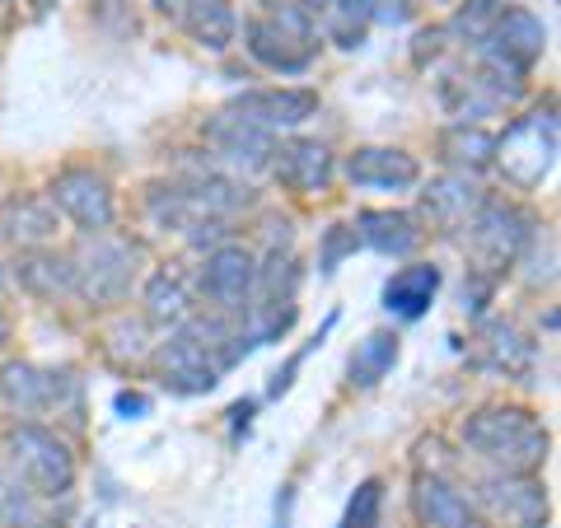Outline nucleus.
Wrapping results in <instances>:
<instances>
[{
    "label": "nucleus",
    "instance_id": "obj_1",
    "mask_svg": "<svg viewBox=\"0 0 561 528\" xmlns=\"http://www.w3.org/2000/svg\"><path fill=\"white\" fill-rule=\"evenodd\" d=\"M239 351L243 337L220 319H183L179 332L160 346V375L173 393H210L239 360Z\"/></svg>",
    "mask_w": 561,
    "mask_h": 528
},
{
    "label": "nucleus",
    "instance_id": "obj_2",
    "mask_svg": "<svg viewBox=\"0 0 561 528\" xmlns=\"http://www.w3.org/2000/svg\"><path fill=\"white\" fill-rule=\"evenodd\" d=\"M463 445L496 468V472H519L534 478V468L548 459V431L529 408H482L463 421Z\"/></svg>",
    "mask_w": 561,
    "mask_h": 528
},
{
    "label": "nucleus",
    "instance_id": "obj_3",
    "mask_svg": "<svg viewBox=\"0 0 561 528\" xmlns=\"http://www.w3.org/2000/svg\"><path fill=\"white\" fill-rule=\"evenodd\" d=\"M243 47L257 66L276 76H305L319 57V28L295 0H262L243 24Z\"/></svg>",
    "mask_w": 561,
    "mask_h": 528
},
{
    "label": "nucleus",
    "instance_id": "obj_4",
    "mask_svg": "<svg viewBox=\"0 0 561 528\" xmlns=\"http://www.w3.org/2000/svg\"><path fill=\"white\" fill-rule=\"evenodd\" d=\"M542 51H548V28H542L538 14L524 5H505L482 38V76L496 80L505 99L515 103L524 90V76L542 61Z\"/></svg>",
    "mask_w": 561,
    "mask_h": 528
},
{
    "label": "nucleus",
    "instance_id": "obj_5",
    "mask_svg": "<svg viewBox=\"0 0 561 528\" xmlns=\"http://www.w3.org/2000/svg\"><path fill=\"white\" fill-rule=\"evenodd\" d=\"M5 463H10V478L33 501H57L76 486V454H70V445L47 426H33V421H20L5 435Z\"/></svg>",
    "mask_w": 561,
    "mask_h": 528
},
{
    "label": "nucleus",
    "instance_id": "obj_6",
    "mask_svg": "<svg viewBox=\"0 0 561 528\" xmlns=\"http://www.w3.org/2000/svg\"><path fill=\"white\" fill-rule=\"evenodd\" d=\"M501 173L511 179L519 192H534L552 179L557 169V108H534L529 117H519L505 127V136H496V160Z\"/></svg>",
    "mask_w": 561,
    "mask_h": 528
},
{
    "label": "nucleus",
    "instance_id": "obj_7",
    "mask_svg": "<svg viewBox=\"0 0 561 528\" xmlns=\"http://www.w3.org/2000/svg\"><path fill=\"white\" fill-rule=\"evenodd\" d=\"M70 267H76V290L90 299V305H117V299H127L131 280H136V249L127 239L99 230V234L80 239Z\"/></svg>",
    "mask_w": 561,
    "mask_h": 528
},
{
    "label": "nucleus",
    "instance_id": "obj_8",
    "mask_svg": "<svg viewBox=\"0 0 561 528\" xmlns=\"http://www.w3.org/2000/svg\"><path fill=\"white\" fill-rule=\"evenodd\" d=\"M468 249H472V262H478L482 272H505L515 267L524 243L534 239V220L524 216L519 206H505V202H482L478 216H472L468 225Z\"/></svg>",
    "mask_w": 561,
    "mask_h": 528
},
{
    "label": "nucleus",
    "instance_id": "obj_9",
    "mask_svg": "<svg viewBox=\"0 0 561 528\" xmlns=\"http://www.w3.org/2000/svg\"><path fill=\"white\" fill-rule=\"evenodd\" d=\"M472 509L491 528H548V491L519 472H486Z\"/></svg>",
    "mask_w": 561,
    "mask_h": 528
},
{
    "label": "nucleus",
    "instance_id": "obj_10",
    "mask_svg": "<svg viewBox=\"0 0 561 528\" xmlns=\"http://www.w3.org/2000/svg\"><path fill=\"white\" fill-rule=\"evenodd\" d=\"M47 197H51V206H57V216H70L84 234L108 230L113 216H117L113 187H108V179H99L94 169H66V173H57L51 187H47Z\"/></svg>",
    "mask_w": 561,
    "mask_h": 528
},
{
    "label": "nucleus",
    "instance_id": "obj_11",
    "mask_svg": "<svg viewBox=\"0 0 561 528\" xmlns=\"http://www.w3.org/2000/svg\"><path fill=\"white\" fill-rule=\"evenodd\" d=\"M323 33L337 47H360L365 28H402L416 14V0H323Z\"/></svg>",
    "mask_w": 561,
    "mask_h": 528
},
{
    "label": "nucleus",
    "instance_id": "obj_12",
    "mask_svg": "<svg viewBox=\"0 0 561 528\" xmlns=\"http://www.w3.org/2000/svg\"><path fill=\"white\" fill-rule=\"evenodd\" d=\"M70 393V375H57V369H43L33 360H10L0 369V402L14 416H43L57 412Z\"/></svg>",
    "mask_w": 561,
    "mask_h": 528
},
{
    "label": "nucleus",
    "instance_id": "obj_13",
    "mask_svg": "<svg viewBox=\"0 0 561 528\" xmlns=\"http://www.w3.org/2000/svg\"><path fill=\"white\" fill-rule=\"evenodd\" d=\"M253 280H257V257L239 249V243H220L202 267V295L220 313H243L253 299Z\"/></svg>",
    "mask_w": 561,
    "mask_h": 528
},
{
    "label": "nucleus",
    "instance_id": "obj_14",
    "mask_svg": "<svg viewBox=\"0 0 561 528\" xmlns=\"http://www.w3.org/2000/svg\"><path fill=\"white\" fill-rule=\"evenodd\" d=\"M225 113H234L276 136V131L305 127L309 117H319V94L313 90H253V94H239Z\"/></svg>",
    "mask_w": 561,
    "mask_h": 528
},
{
    "label": "nucleus",
    "instance_id": "obj_15",
    "mask_svg": "<svg viewBox=\"0 0 561 528\" xmlns=\"http://www.w3.org/2000/svg\"><path fill=\"white\" fill-rule=\"evenodd\" d=\"M206 140L216 146V154L225 164H234L243 173H257V169H272V154H276V136L253 127V122H243L234 113H216L206 127Z\"/></svg>",
    "mask_w": 561,
    "mask_h": 528
},
{
    "label": "nucleus",
    "instance_id": "obj_16",
    "mask_svg": "<svg viewBox=\"0 0 561 528\" xmlns=\"http://www.w3.org/2000/svg\"><path fill=\"white\" fill-rule=\"evenodd\" d=\"M342 173L356 187H375V192H408V187L421 183L416 154L393 150V146H360V150H351Z\"/></svg>",
    "mask_w": 561,
    "mask_h": 528
},
{
    "label": "nucleus",
    "instance_id": "obj_17",
    "mask_svg": "<svg viewBox=\"0 0 561 528\" xmlns=\"http://www.w3.org/2000/svg\"><path fill=\"white\" fill-rule=\"evenodd\" d=\"M272 173L295 192H328L332 173H337V160H332V150L323 140L295 136V140H276Z\"/></svg>",
    "mask_w": 561,
    "mask_h": 528
},
{
    "label": "nucleus",
    "instance_id": "obj_18",
    "mask_svg": "<svg viewBox=\"0 0 561 528\" xmlns=\"http://www.w3.org/2000/svg\"><path fill=\"white\" fill-rule=\"evenodd\" d=\"M160 5V14H169V20H179L187 28V38L206 47V51H225L234 43V0H154Z\"/></svg>",
    "mask_w": 561,
    "mask_h": 528
},
{
    "label": "nucleus",
    "instance_id": "obj_19",
    "mask_svg": "<svg viewBox=\"0 0 561 528\" xmlns=\"http://www.w3.org/2000/svg\"><path fill=\"white\" fill-rule=\"evenodd\" d=\"M57 206H51L47 192H28V197H10L0 206V239L14 243V249H47L57 239Z\"/></svg>",
    "mask_w": 561,
    "mask_h": 528
},
{
    "label": "nucleus",
    "instance_id": "obj_20",
    "mask_svg": "<svg viewBox=\"0 0 561 528\" xmlns=\"http://www.w3.org/2000/svg\"><path fill=\"white\" fill-rule=\"evenodd\" d=\"M486 197L478 192V183L468 179V173H445V179H435L426 192H421V210H426V220L435 225V230H463V225L478 216V206Z\"/></svg>",
    "mask_w": 561,
    "mask_h": 528
},
{
    "label": "nucleus",
    "instance_id": "obj_21",
    "mask_svg": "<svg viewBox=\"0 0 561 528\" xmlns=\"http://www.w3.org/2000/svg\"><path fill=\"white\" fill-rule=\"evenodd\" d=\"M412 501H416V515L426 519V528H482L472 501L454 482H445L440 472H421Z\"/></svg>",
    "mask_w": 561,
    "mask_h": 528
},
{
    "label": "nucleus",
    "instance_id": "obj_22",
    "mask_svg": "<svg viewBox=\"0 0 561 528\" xmlns=\"http://www.w3.org/2000/svg\"><path fill=\"white\" fill-rule=\"evenodd\" d=\"M356 234L383 257H412L421 249V239H426V230H421L416 216H408V210H360Z\"/></svg>",
    "mask_w": 561,
    "mask_h": 528
},
{
    "label": "nucleus",
    "instance_id": "obj_23",
    "mask_svg": "<svg viewBox=\"0 0 561 528\" xmlns=\"http://www.w3.org/2000/svg\"><path fill=\"white\" fill-rule=\"evenodd\" d=\"M435 290H440V267L412 262V267L389 276V286H383V309L398 313V319H421V313L435 305Z\"/></svg>",
    "mask_w": 561,
    "mask_h": 528
},
{
    "label": "nucleus",
    "instance_id": "obj_24",
    "mask_svg": "<svg viewBox=\"0 0 561 528\" xmlns=\"http://www.w3.org/2000/svg\"><path fill=\"white\" fill-rule=\"evenodd\" d=\"M486 369L496 375H529L534 369V342L515 323H486L482 328V356Z\"/></svg>",
    "mask_w": 561,
    "mask_h": 528
},
{
    "label": "nucleus",
    "instance_id": "obj_25",
    "mask_svg": "<svg viewBox=\"0 0 561 528\" xmlns=\"http://www.w3.org/2000/svg\"><path fill=\"white\" fill-rule=\"evenodd\" d=\"M440 154L454 173H482L496 160V136L478 127V122H459V127H449L440 136Z\"/></svg>",
    "mask_w": 561,
    "mask_h": 528
},
{
    "label": "nucleus",
    "instance_id": "obj_26",
    "mask_svg": "<svg viewBox=\"0 0 561 528\" xmlns=\"http://www.w3.org/2000/svg\"><path fill=\"white\" fill-rule=\"evenodd\" d=\"M20 280L33 295L57 299V295L76 290V267H70V257L51 253V249H24L20 253Z\"/></svg>",
    "mask_w": 561,
    "mask_h": 528
},
{
    "label": "nucleus",
    "instance_id": "obj_27",
    "mask_svg": "<svg viewBox=\"0 0 561 528\" xmlns=\"http://www.w3.org/2000/svg\"><path fill=\"white\" fill-rule=\"evenodd\" d=\"M398 365V337L393 332H370L356 356H351V383H360V389H375V383L389 375V369Z\"/></svg>",
    "mask_w": 561,
    "mask_h": 528
},
{
    "label": "nucleus",
    "instance_id": "obj_28",
    "mask_svg": "<svg viewBox=\"0 0 561 528\" xmlns=\"http://www.w3.org/2000/svg\"><path fill=\"white\" fill-rule=\"evenodd\" d=\"M146 313H150V323H160V328H179L187 319V290L173 276H150Z\"/></svg>",
    "mask_w": 561,
    "mask_h": 528
},
{
    "label": "nucleus",
    "instance_id": "obj_29",
    "mask_svg": "<svg viewBox=\"0 0 561 528\" xmlns=\"http://www.w3.org/2000/svg\"><path fill=\"white\" fill-rule=\"evenodd\" d=\"M379 524H383V482L379 478H365L356 486V496L346 501L342 528H379Z\"/></svg>",
    "mask_w": 561,
    "mask_h": 528
},
{
    "label": "nucleus",
    "instance_id": "obj_30",
    "mask_svg": "<svg viewBox=\"0 0 561 528\" xmlns=\"http://www.w3.org/2000/svg\"><path fill=\"white\" fill-rule=\"evenodd\" d=\"M33 524H38L33 496L14 478H0V528H33Z\"/></svg>",
    "mask_w": 561,
    "mask_h": 528
},
{
    "label": "nucleus",
    "instance_id": "obj_31",
    "mask_svg": "<svg viewBox=\"0 0 561 528\" xmlns=\"http://www.w3.org/2000/svg\"><path fill=\"white\" fill-rule=\"evenodd\" d=\"M501 10H505L501 0H468V5L459 10V20H454V33H459V38H468L472 47H482V38L491 33V24H496Z\"/></svg>",
    "mask_w": 561,
    "mask_h": 528
},
{
    "label": "nucleus",
    "instance_id": "obj_32",
    "mask_svg": "<svg viewBox=\"0 0 561 528\" xmlns=\"http://www.w3.org/2000/svg\"><path fill=\"white\" fill-rule=\"evenodd\" d=\"M356 243H360L356 225H332V230H328V239H323L319 267H323V272H337V267H342V257H346V253H356Z\"/></svg>",
    "mask_w": 561,
    "mask_h": 528
},
{
    "label": "nucleus",
    "instance_id": "obj_33",
    "mask_svg": "<svg viewBox=\"0 0 561 528\" xmlns=\"http://www.w3.org/2000/svg\"><path fill=\"white\" fill-rule=\"evenodd\" d=\"M10 342V323H5V313H0V346Z\"/></svg>",
    "mask_w": 561,
    "mask_h": 528
},
{
    "label": "nucleus",
    "instance_id": "obj_34",
    "mask_svg": "<svg viewBox=\"0 0 561 528\" xmlns=\"http://www.w3.org/2000/svg\"><path fill=\"white\" fill-rule=\"evenodd\" d=\"M38 5H51V0H38Z\"/></svg>",
    "mask_w": 561,
    "mask_h": 528
},
{
    "label": "nucleus",
    "instance_id": "obj_35",
    "mask_svg": "<svg viewBox=\"0 0 561 528\" xmlns=\"http://www.w3.org/2000/svg\"><path fill=\"white\" fill-rule=\"evenodd\" d=\"M0 280H5V276H0Z\"/></svg>",
    "mask_w": 561,
    "mask_h": 528
}]
</instances>
